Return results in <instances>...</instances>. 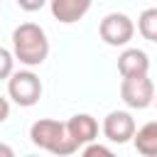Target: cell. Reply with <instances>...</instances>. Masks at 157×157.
Wrapping results in <instances>:
<instances>
[{"instance_id": "cell-1", "label": "cell", "mask_w": 157, "mask_h": 157, "mask_svg": "<svg viewBox=\"0 0 157 157\" xmlns=\"http://www.w3.org/2000/svg\"><path fill=\"white\" fill-rule=\"evenodd\" d=\"M12 54L25 66H39L49 56L47 32L34 22H22L12 32Z\"/></svg>"}, {"instance_id": "cell-2", "label": "cell", "mask_w": 157, "mask_h": 157, "mask_svg": "<svg viewBox=\"0 0 157 157\" xmlns=\"http://www.w3.org/2000/svg\"><path fill=\"white\" fill-rule=\"evenodd\" d=\"M29 140L52 152V155H59V157H66V155H74L78 147L76 142L71 140L69 130H66V123H59V120H52V118H42L37 123H32L29 128Z\"/></svg>"}, {"instance_id": "cell-3", "label": "cell", "mask_w": 157, "mask_h": 157, "mask_svg": "<svg viewBox=\"0 0 157 157\" xmlns=\"http://www.w3.org/2000/svg\"><path fill=\"white\" fill-rule=\"evenodd\" d=\"M7 93L17 105L29 108L42 96V81L32 71H12L7 76Z\"/></svg>"}, {"instance_id": "cell-4", "label": "cell", "mask_w": 157, "mask_h": 157, "mask_svg": "<svg viewBox=\"0 0 157 157\" xmlns=\"http://www.w3.org/2000/svg\"><path fill=\"white\" fill-rule=\"evenodd\" d=\"M120 98L125 101V105L142 110L155 101V83L150 81L147 74H135V76H123L120 83Z\"/></svg>"}, {"instance_id": "cell-5", "label": "cell", "mask_w": 157, "mask_h": 157, "mask_svg": "<svg viewBox=\"0 0 157 157\" xmlns=\"http://www.w3.org/2000/svg\"><path fill=\"white\" fill-rule=\"evenodd\" d=\"M98 34H101V39H103L105 44H110V47H123V44H128V42L132 39L135 25H132V20H130L125 12H110V15H105V17L101 20Z\"/></svg>"}, {"instance_id": "cell-6", "label": "cell", "mask_w": 157, "mask_h": 157, "mask_svg": "<svg viewBox=\"0 0 157 157\" xmlns=\"http://www.w3.org/2000/svg\"><path fill=\"white\" fill-rule=\"evenodd\" d=\"M103 135L105 140L115 142V145H123L128 140H132L135 135V120L128 110H110L103 120Z\"/></svg>"}, {"instance_id": "cell-7", "label": "cell", "mask_w": 157, "mask_h": 157, "mask_svg": "<svg viewBox=\"0 0 157 157\" xmlns=\"http://www.w3.org/2000/svg\"><path fill=\"white\" fill-rule=\"evenodd\" d=\"M66 130H69L71 140L76 142V147H83V145H88L98 137V123L88 113H76L74 118H69Z\"/></svg>"}, {"instance_id": "cell-8", "label": "cell", "mask_w": 157, "mask_h": 157, "mask_svg": "<svg viewBox=\"0 0 157 157\" xmlns=\"http://www.w3.org/2000/svg\"><path fill=\"white\" fill-rule=\"evenodd\" d=\"M91 2L93 0H49V7H52L54 20L71 25V22H78L91 10Z\"/></svg>"}, {"instance_id": "cell-9", "label": "cell", "mask_w": 157, "mask_h": 157, "mask_svg": "<svg viewBox=\"0 0 157 157\" xmlns=\"http://www.w3.org/2000/svg\"><path fill=\"white\" fill-rule=\"evenodd\" d=\"M150 59L142 49H125L118 56V71L120 76H135V74H147Z\"/></svg>"}, {"instance_id": "cell-10", "label": "cell", "mask_w": 157, "mask_h": 157, "mask_svg": "<svg viewBox=\"0 0 157 157\" xmlns=\"http://www.w3.org/2000/svg\"><path fill=\"white\" fill-rule=\"evenodd\" d=\"M132 142H135V150L145 157H157V120H150L145 123L140 130H135L132 135Z\"/></svg>"}, {"instance_id": "cell-11", "label": "cell", "mask_w": 157, "mask_h": 157, "mask_svg": "<svg viewBox=\"0 0 157 157\" xmlns=\"http://www.w3.org/2000/svg\"><path fill=\"white\" fill-rule=\"evenodd\" d=\"M137 29L145 39L157 42V7H147L137 17Z\"/></svg>"}, {"instance_id": "cell-12", "label": "cell", "mask_w": 157, "mask_h": 157, "mask_svg": "<svg viewBox=\"0 0 157 157\" xmlns=\"http://www.w3.org/2000/svg\"><path fill=\"white\" fill-rule=\"evenodd\" d=\"M12 71H15V54L0 47V81H5Z\"/></svg>"}, {"instance_id": "cell-13", "label": "cell", "mask_w": 157, "mask_h": 157, "mask_svg": "<svg viewBox=\"0 0 157 157\" xmlns=\"http://www.w3.org/2000/svg\"><path fill=\"white\" fill-rule=\"evenodd\" d=\"M83 155H86V157H96V155H103V157H110L113 152H110L108 147H103V145H96V142H88V145H83Z\"/></svg>"}, {"instance_id": "cell-14", "label": "cell", "mask_w": 157, "mask_h": 157, "mask_svg": "<svg viewBox=\"0 0 157 157\" xmlns=\"http://www.w3.org/2000/svg\"><path fill=\"white\" fill-rule=\"evenodd\" d=\"M47 2H49V0H17V5H20L22 10H27V12H37V10H42Z\"/></svg>"}, {"instance_id": "cell-15", "label": "cell", "mask_w": 157, "mask_h": 157, "mask_svg": "<svg viewBox=\"0 0 157 157\" xmlns=\"http://www.w3.org/2000/svg\"><path fill=\"white\" fill-rule=\"evenodd\" d=\"M7 115H10V103H7V98L0 96V123H5Z\"/></svg>"}, {"instance_id": "cell-16", "label": "cell", "mask_w": 157, "mask_h": 157, "mask_svg": "<svg viewBox=\"0 0 157 157\" xmlns=\"http://www.w3.org/2000/svg\"><path fill=\"white\" fill-rule=\"evenodd\" d=\"M0 155H2V157H12L15 152H12V147H7V145H2V142H0Z\"/></svg>"}, {"instance_id": "cell-17", "label": "cell", "mask_w": 157, "mask_h": 157, "mask_svg": "<svg viewBox=\"0 0 157 157\" xmlns=\"http://www.w3.org/2000/svg\"><path fill=\"white\" fill-rule=\"evenodd\" d=\"M152 103H155V105H157V93H155V101H152Z\"/></svg>"}]
</instances>
